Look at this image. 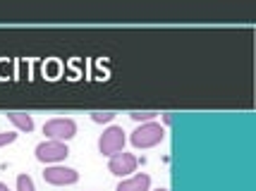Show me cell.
<instances>
[{
	"label": "cell",
	"instance_id": "14",
	"mask_svg": "<svg viewBox=\"0 0 256 191\" xmlns=\"http://www.w3.org/2000/svg\"><path fill=\"white\" fill-rule=\"evenodd\" d=\"M0 191H10L8 189V184H2V182H0Z\"/></svg>",
	"mask_w": 256,
	"mask_h": 191
},
{
	"label": "cell",
	"instance_id": "11",
	"mask_svg": "<svg viewBox=\"0 0 256 191\" xmlns=\"http://www.w3.org/2000/svg\"><path fill=\"white\" fill-rule=\"evenodd\" d=\"M112 117H115V113H91V120H94V122H98V124L112 122Z\"/></svg>",
	"mask_w": 256,
	"mask_h": 191
},
{
	"label": "cell",
	"instance_id": "6",
	"mask_svg": "<svg viewBox=\"0 0 256 191\" xmlns=\"http://www.w3.org/2000/svg\"><path fill=\"white\" fill-rule=\"evenodd\" d=\"M44 180L48 182V184H56V187L74 184V182L79 180V172L77 170H72V168H60V165H56V168H46Z\"/></svg>",
	"mask_w": 256,
	"mask_h": 191
},
{
	"label": "cell",
	"instance_id": "5",
	"mask_svg": "<svg viewBox=\"0 0 256 191\" xmlns=\"http://www.w3.org/2000/svg\"><path fill=\"white\" fill-rule=\"evenodd\" d=\"M139 165V160L132 156V153H115L110 158V163H108V170H110L112 175H118V177H127V175H132L134 170Z\"/></svg>",
	"mask_w": 256,
	"mask_h": 191
},
{
	"label": "cell",
	"instance_id": "12",
	"mask_svg": "<svg viewBox=\"0 0 256 191\" xmlns=\"http://www.w3.org/2000/svg\"><path fill=\"white\" fill-rule=\"evenodd\" d=\"M17 139V134L14 132H5V134H0V146H5V144H12Z\"/></svg>",
	"mask_w": 256,
	"mask_h": 191
},
{
	"label": "cell",
	"instance_id": "15",
	"mask_svg": "<svg viewBox=\"0 0 256 191\" xmlns=\"http://www.w3.org/2000/svg\"><path fill=\"white\" fill-rule=\"evenodd\" d=\"M156 191H168V189H156Z\"/></svg>",
	"mask_w": 256,
	"mask_h": 191
},
{
	"label": "cell",
	"instance_id": "9",
	"mask_svg": "<svg viewBox=\"0 0 256 191\" xmlns=\"http://www.w3.org/2000/svg\"><path fill=\"white\" fill-rule=\"evenodd\" d=\"M130 117H132L134 122L146 124V122H154V120L158 117V113H156V110H148V113H142V110H134V113H130Z\"/></svg>",
	"mask_w": 256,
	"mask_h": 191
},
{
	"label": "cell",
	"instance_id": "10",
	"mask_svg": "<svg viewBox=\"0 0 256 191\" xmlns=\"http://www.w3.org/2000/svg\"><path fill=\"white\" fill-rule=\"evenodd\" d=\"M17 191H36L34 189V180L29 175H20L17 177Z\"/></svg>",
	"mask_w": 256,
	"mask_h": 191
},
{
	"label": "cell",
	"instance_id": "1",
	"mask_svg": "<svg viewBox=\"0 0 256 191\" xmlns=\"http://www.w3.org/2000/svg\"><path fill=\"white\" fill-rule=\"evenodd\" d=\"M166 136V129L160 127L158 122H146L142 127H136L132 132V144L136 148H151V146H158Z\"/></svg>",
	"mask_w": 256,
	"mask_h": 191
},
{
	"label": "cell",
	"instance_id": "8",
	"mask_svg": "<svg viewBox=\"0 0 256 191\" xmlns=\"http://www.w3.org/2000/svg\"><path fill=\"white\" fill-rule=\"evenodd\" d=\"M8 117H10L12 124H14L17 129H22V132H32L34 129L32 115H26V113H8Z\"/></svg>",
	"mask_w": 256,
	"mask_h": 191
},
{
	"label": "cell",
	"instance_id": "4",
	"mask_svg": "<svg viewBox=\"0 0 256 191\" xmlns=\"http://www.w3.org/2000/svg\"><path fill=\"white\" fill-rule=\"evenodd\" d=\"M70 156V148L62 141H44L36 146V158L41 163H60Z\"/></svg>",
	"mask_w": 256,
	"mask_h": 191
},
{
	"label": "cell",
	"instance_id": "2",
	"mask_svg": "<svg viewBox=\"0 0 256 191\" xmlns=\"http://www.w3.org/2000/svg\"><path fill=\"white\" fill-rule=\"evenodd\" d=\"M44 134L50 139V141H62L65 144L67 139L77 134V122L70 120V117H56V120H48L44 124Z\"/></svg>",
	"mask_w": 256,
	"mask_h": 191
},
{
	"label": "cell",
	"instance_id": "3",
	"mask_svg": "<svg viewBox=\"0 0 256 191\" xmlns=\"http://www.w3.org/2000/svg\"><path fill=\"white\" fill-rule=\"evenodd\" d=\"M124 132L122 127H108L103 134H100L98 139V151L103 153V156H115V153H122L124 148Z\"/></svg>",
	"mask_w": 256,
	"mask_h": 191
},
{
	"label": "cell",
	"instance_id": "13",
	"mask_svg": "<svg viewBox=\"0 0 256 191\" xmlns=\"http://www.w3.org/2000/svg\"><path fill=\"white\" fill-rule=\"evenodd\" d=\"M163 122H166V124H170V122H172V115H170V113H168V115H163Z\"/></svg>",
	"mask_w": 256,
	"mask_h": 191
},
{
	"label": "cell",
	"instance_id": "7",
	"mask_svg": "<svg viewBox=\"0 0 256 191\" xmlns=\"http://www.w3.org/2000/svg\"><path fill=\"white\" fill-rule=\"evenodd\" d=\"M148 187H151V177L142 172V175H134L130 180L120 182L115 191H148Z\"/></svg>",
	"mask_w": 256,
	"mask_h": 191
}]
</instances>
